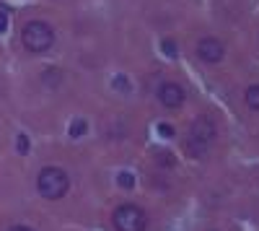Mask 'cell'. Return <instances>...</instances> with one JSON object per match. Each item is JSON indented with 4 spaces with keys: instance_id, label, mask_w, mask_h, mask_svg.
<instances>
[{
    "instance_id": "5bb4252c",
    "label": "cell",
    "mask_w": 259,
    "mask_h": 231,
    "mask_svg": "<svg viewBox=\"0 0 259 231\" xmlns=\"http://www.w3.org/2000/svg\"><path fill=\"white\" fill-rule=\"evenodd\" d=\"M6 26H8V16L0 11V31H6Z\"/></svg>"
},
{
    "instance_id": "8fae6325",
    "label": "cell",
    "mask_w": 259,
    "mask_h": 231,
    "mask_svg": "<svg viewBox=\"0 0 259 231\" xmlns=\"http://www.w3.org/2000/svg\"><path fill=\"white\" fill-rule=\"evenodd\" d=\"M112 86H114L117 91H127V89H130V83H127V78H124V75H117V78L112 81Z\"/></svg>"
},
{
    "instance_id": "9a60e30c",
    "label": "cell",
    "mask_w": 259,
    "mask_h": 231,
    "mask_svg": "<svg viewBox=\"0 0 259 231\" xmlns=\"http://www.w3.org/2000/svg\"><path fill=\"white\" fill-rule=\"evenodd\" d=\"M11 231H31V228H26V226H13Z\"/></svg>"
},
{
    "instance_id": "6da1fadb",
    "label": "cell",
    "mask_w": 259,
    "mask_h": 231,
    "mask_svg": "<svg viewBox=\"0 0 259 231\" xmlns=\"http://www.w3.org/2000/svg\"><path fill=\"white\" fill-rule=\"evenodd\" d=\"M36 187H39L41 198L60 200L70 190V177H68L65 169H60V166H45V169L39 172V177H36Z\"/></svg>"
},
{
    "instance_id": "277c9868",
    "label": "cell",
    "mask_w": 259,
    "mask_h": 231,
    "mask_svg": "<svg viewBox=\"0 0 259 231\" xmlns=\"http://www.w3.org/2000/svg\"><path fill=\"white\" fill-rule=\"evenodd\" d=\"M114 226H117V231H145L148 216L140 205L124 203L114 211Z\"/></svg>"
},
{
    "instance_id": "7a4b0ae2",
    "label": "cell",
    "mask_w": 259,
    "mask_h": 231,
    "mask_svg": "<svg viewBox=\"0 0 259 231\" xmlns=\"http://www.w3.org/2000/svg\"><path fill=\"white\" fill-rule=\"evenodd\" d=\"M215 135H218V130H215V122L210 117H197L192 122L189 128V135H187V151L189 156H205L210 151V145L215 140Z\"/></svg>"
},
{
    "instance_id": "30bf717a",
    "label": "cell",
    "mask_w": 259,
    "mask_h": 231,
    "mask_svg": "<svg viewBox=\"0 0 259 231\" xmlns=\"http://www.w3.org/2000/svg\"><path fill=\"white\" fill-rule=\"evenodd\" d=\"M119 187H124V190H133L135 187V177L130 172H119Z\"/></svg>"
},
{
    "instance_id": "52a82bcc",
    "label": "cell",
    "mask_w": 259,
    "mask_h": 231,
    "mask_svg": "<svg viewBox=\"0 0 259 231\" xmlns=\"http://www.w3.org/2000/svg\"><path fill=\"white\" fill-rule=\"evenodd\" d=\"M244 99H246V107H249V109L259 112V83H254V86H249V89H246Z\"/></svg>"
},
{
    "instance_id": "5b68a950",
    "label": "cell",
    "mask_w": 259,
    "mask_h": 231,
    "mask_svg": "<svg viewBox=\"0 0 259 231\" xmlns=\"http://www.w3.org/2000/svg\"><path fill=\"white\" fill-rule=\"evenodd\" d=\"M184 89L179 86L177 81H166V83H161V89H158V99H161V104L166 109H179L182 104H184Z\"/></svg>"
},
{
    "instance_id": "ba28073f",
    "label": "cell",
    "mask_w": 259,
    "mask_h": 231,
    "mask_svg": "<svg viewBox=\"0 0 259 231\" xmlns=\"http://www.w3.org/2000/svg\"><path fill=\"white\" fill-rule=\"evenodd\" d=\"M85 130H89V125H85V120H73V125H70V138H83L85 135Z\"/></svg>"
},
{
    "instance_id": "8992f818",
    "label": "cell",
    "mask_w": 259,
    "mask_h": 231,
    "mask_svg": "<svg viewBox=\"0 0 259 231\" xmlns=\"http://www.w3.org/2000/svg\"><path fill=\"white\" fill-rule=\"evenodd\" d=\"M223 45L215 36H205L200 39V45H197V57L202 62H207V65H215V62H221L223 60Z\"/></svg>"
},
{
    "instance_id": "7c38bea8",
    "label": "cell",
    "mask_w": 259,
    "mask_h": 231,
    "mask_svg": "<svg viewBox=\"0 0 259 231\" xmlns=\"http://www.w3.org/2000/svg\"><path fill=\"white\" fill-rule=\"evenodd\" d=\"M158 133H161L163 138H174V128H171V125H166V122L158 125Z\"/></svg>"
},
{
    "instance_id": "9c48e42d",
    "label": "cell",
    "mask_w": 259,
    "mask_h": 231,
    "mask_svg": "<svg viewBox=\"0 0 259 231\" xmlns=\"http://www.w3.org/2000/svg\"><path fill=\"white\" fill-rule=\"evenodd\" d=\"M161 50H163V55H166V57H177V55H179V45H177L174 39H163Z\"/></svg>"
},
{
    "instance_id": "3957f363",
    "label": "cell",
    "mask_w": 259,
    "mask_h": 231,
    "mask_svg": "<svg viewBox=\"0 0 259 231\" xmlns=\"http://www.w3.org/2000/svg\"><path fill=\"white\" fill-rule=\"evenodd\" d=\"M21 39H24V47L29 52H47L52 47L55 42V31L50 24H45V21H29V24L24 26V31H21Z\"/></svg>"
},
{
    "instance_id": "4fadbf2b",
    "label": "cell",
    "mask_w": 259,
    "mask_h": 231,
    "mask_svg": "<svg viewBox=\"0 0 259 231\" xmlns=\"http://www.w3.org/2000/svg\"><path fill=\"white\" fill-rule=\"evenodd\" d=\"M26 151H29V138L18 135V153H26Z\"/></svg>"
}]
</instances>
